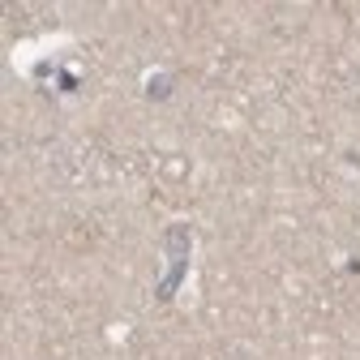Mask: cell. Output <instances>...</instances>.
Wrapping results in <instances>:
<instances>
[{
	"instance_id": "2",
	"label": "cell",
	"mask_w": 360,
	"mask_h": 360,
	"mask_svg": "<svg viewBox=\"0 0 360 360\" xmlns=\"http://www.w3.org/2000/svg\"><path fill=\"white\" fill-rule=\"evenodd\" d=\"M146 86H151V90H146V94H151V99H168V94H172V90H168V86H172L168 77H151V81H146Z\"/></svg>"
},
{
	"instance_id": "1",
	"label": "cell",
	"mask_w": 360,
	"mask_h": 360,
	"mask_svg": "<svg viewBox=\"0 0 360 360\" xmlns=\"http://www.w3.org/2000/svg\"><path fill=\"white\" fill-rule=\"evenodd\" d=\"M163 249H168L172 270H168V279L155 283V300H172L176 287L185 283V270H189V257H193V232L185 223H172L168 232H163Z\"/></svg>"
}]
</instances>
